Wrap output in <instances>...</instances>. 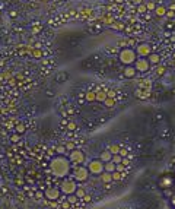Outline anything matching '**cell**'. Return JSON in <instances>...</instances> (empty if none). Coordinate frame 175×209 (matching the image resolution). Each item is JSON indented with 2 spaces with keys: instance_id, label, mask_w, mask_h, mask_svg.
Here are the masks:
<instances>
[{
  "instance_id": "12",
  "label": "cell",
  "mask_w": 175,
  "mask_h": 209,
  "mask_svg": "<svg viewBox=\"0 0 175 209\" xmlns=\"http://www.w3.org/2000/svg\"><path fill=\"white\" fill-rule=\"evenodd\" d=\"M111 158H112V154H111V152L107 149V151H104L102 154H101V157H99V161H102V162L105 164V162H110Z\"/></svg>"
},
{
  "instance_id": "18",
  "label": "cell",
  "mask_w": 175,
  "mask_h": 209,
  "mask_svg": "<svg viewBox=\"0 0 175 209\" xmlns=\"http://www.w3.org/2000/svg\"><path fill=\"white\" fill-rule=\"evenodd\" d=\"M120 149H121V148H120V145H117V143H111V145L108 146V151H110L112 155H117V154L120 152Z\"/></svg>"
},
{
  "instance_id": "20",
  "label": "cell",
  "mask_w": 175,
  "mask_h": 209,
  "mask_svg": "<svg viewBox=\"0 0 175 209\" xmlns=\"http://www.w3.org/2000/svg\"><path fill=\"white\" fill-rule=\"evenodd\" d=\"M171 183H172V180L169 177H163L159 184H161V187H168V186H171Z\"/></svg>"
},
{
  "instance_id": "22",
  "label": "cell",
  "mask_w": 175,
  "mask_h": 209,
  "mask_svg": "<svg viewBox=\"0 0 175 209\" xmlns=\"http://www.w3.org/2000/svg\"><path fill=\"white\" fill-rule=\"evenodd\" d=\"M75 196L77 199H82V198H85V196H86V193H85V190H83V189H76Z\"/></svg>"
},
{
  "instance_id": "3",
  "label": "cell",
  "mask_w": 175,
  "mask_h": 209,
  "mask_svg": "<svg viewBox=\"0 0 175 209\" xmlns=\"http://www.w3.org/2000/svg\"><path fill=\"white\" fill-rule=\"evenodd\" d=\"M88 177H89V171H88L86 167L77 165V167L73 170V178H75L76 181H85V180H88Z\"/></svg>"
},
{
  "instance_id": "9",
  "label": "cell",
  "mask_w": 175,
  "mask_h": 209,
  "mask_svg": "<svg viewBox=\"0 0 175 209\" xmlns=\"http://www.w3.org/2000/svg\"><path fill=\"white\" fill-rule=\"evenodd\" d=\"M60 195H61V192H60V189H57V187H48L45 190V193H44V196H45L48 200H58V199H60Z\"/></svg>"
},
{
  "instance_id": "43",
  "label": "cell",
  "mask_w": 175,
  "mask_h": 209,
  "mask_svg": "<svg viewBox=\"0 0 175 209\" xmlns=\"http://www.w3.org/2000/svg\"><path fill=\"white\" fill-rule=\"evenodd\" d=\"M40 198H42V193H40V192H37V199H40Z\"/></svg>"
},
{
  "instance_id": "30",
  "label": "cell",
  "mask_w": 175,
  "mask_h": 209,
  "mask_svg": "<svg viewBox=\"0 0 175 209\" xmlns=\"http://www.w3.org/2000/svg\"><path fill=\"white\" fill-rule=\"evenodd\" d=\"M137 12H139V13H145V12H147V9H146V5L140 3V5L137 6Z\"/></svg>"
},
{
  "instance_id": "13",
  "label": "cell",
  "mask_w": 175,
  "mask_h": 209,
  "mask_svg": "<svg viewBox=\"0 0 175 209\" xmlns=\"http://www.w3.org/2000/svg\"><path fill=\"white\" fill-rule=\"evenodd\" d=\"M134 95L137 97V98H142V99H146V98H149V95H150V91H146V89H137L136 92H134Z\"/></svg>"
},
{
  "instance_id": "11",
  "label": "cell",
  "mask_w": 175,
  "mask_h": 209,
  "mask_svg": "<svg viewBox=\"0 0 175 209\" xmlns=\"http://www.w3.org/2000/svg\"><path fill=\"white\" fill-rule=\"evenodd\" d=\"M146 58H147V62H149L150 64H159V62H161L159 54H155V53H150Z\"/></svg>"
},
{
  "instance_id": "28",
  "label": "cell",
  "mask_w": 175,
  "mask_h": 209,
  "mask_svg": "<svg viewBox=\"0 0 175 209\" xmlns=\"http://www.w3.org/2000/svg\"><path fill=\"white\" fill-rule=\"evenodd\" d=\"M111 177H112V180H121V178H123V173H118V171H114V173L111 174Z\"/></svg>"
},
{
  "instance_id": "2",
  "label": "cell",
  "mask_w": 175,
  "mask_h": 209,
  "mask_svg": "<svg viewBox=\"0 0 175 209\" xmlns=\"http://www.w3.org/2000/svg\"><path fill=\"white\" fill-rule=\"evenodd\" d=\"M136 58H137V54L134 51V48H130V47H126L118 53V60L124 66H131L136 62Z\"/></svg>"
},
{
  "instance_id": "19",
  "label": "cell",
  "mask_w": 175,
  "mask_h": 209,
  "mask_svg": "<svg viewBox=\"0 0 175 209\" xmlns=\"http://www.w3.org/2000/svg\"><path fill=\"white\" fill-rule=\"evenodd\" d=\"M155 13H156V16H165L166 15V9L163 7V6H156L155 7Z\"/></svg>"
},
{
  "instance_id": "16",
  "label": "cell",
  "mask_w": 175,
  "mask_h": 209,
  "mask_svg": "<svg viewBox=\"0 0 175 209\" xmlns=\"http://www.w3.org/2000/svg\"><path fill=\"white\" fill-rule=\"evenodd\" d=\"M67 78H69V75L66 73V72H58L57 76H56V82H58V83H61V82L67 81Z\"/></svg>"
},
{
  "instance_id": "41",
  "label": "cell",
  "mask_w": 175,
  "mask_h": 209,
  "mask_svg": "<svg viewBox=\"0 0 175 209\" xmlns=\"http://www.w3.org/2000/svg\"><path fill=\"white\" fill-rule=\"evenodd\" d=\"M131 3H133V5H136V6H139L140 3H142V0H131Z\"/></svg>"
},
{
  "instance_id": "17",
  "label": "cell",
  "mask_w": 175,
  "mask_h": 209,
  "mask_svg": "<svg viewBox=\"0 0 175 209\" xmlns=\"http://www.w3.org/2000/svg\"><path fill=\"white\" fill-rule=\"evenodd\" d=\"M99 177H101L102 183H111V181H112V177H111V174H110V173H107V171L101 173V174H99Z\"/></svg>"
},
{
  "instance_id": "26",
  "label": "cell",
  "mask_w": 175,
  "mask_h": 209,
  "mask_svg": "<svg viewBox=\"0 0 175 209\" xmlns=\"http://www.w3.org/2000/svg\"><path fill=\"white\" fill-rule=\"evenodd\" d=\"M54 151L57 152L58 155H64V154L67 152V149H66V146H57V148H56Z\"/></svg>"
},
{
  "instance_id": "5",
  "label": "cell",
  "mask_w": 175,
  "mask_h": 209,
  "mask_svg": "<svg viewBox=\"0 0 175 209\" xmlns=\"http://www.w3.org/2000/svg\"><path fill=\"white\" fill-rule=\"evenodd\" d=\"M76 189H77V186H76V183L73 180H64L63 183H61V189H60V192L69 196V195H75Z\"/></svg>"
},
{
  "instance_id": "7",
  "label": "cell",
  "mask_w": 175,
  "mask_h": 209,
  "mask_svg": "<svg viewBox=\"0 0 175 209\" xmlns=\"http://www.w3.org/2000/svg\"><path fill=\"white\" fill-rule=\"evenodd\" d=\"M134 51L137 54V57H147L152 53V47L149 46V44H146V42H142L139 46H136V50H134Z\"/></svg>"
},
{
  "instance_id": "31",
  "label": "cell",
  "mask_w": 175,
  "mask_h": 209,
  "mask_svg": "<svg viewBox=\"0 0 175 209\" xmlns=\"http://www.w3.org/2000/svg\"><path fill=\"white\" fill-rule=\"evenodd\" d=\"M146 5V9L147 10H155V7H156V5L153 3V2H149V3H145Z\"/></svg>"
},
{
  "instance_id": "15",
  "label": "cell",
  "mask_w": 175,
  "mask_h": 209,
  "mask_svg": "<svg viewBox=\"0 0 175 209\" xmlns=\"http://www.w3.org/2000/svg\"><path fill=\"white\" fill-rule=\"evenodd\" d=\"M107 92H104V91H98V92H95V99L96 101H99V102H104L105 99H107Z\"/></svg>"
},
{
  "instance_id": "10",
  "label": "cell",
  "mask_w": 175,
  "mask_h": 209,
  "mask_svg": "<svg viewBox=\"0 0 175 209\" xmlns=\"http://www.w3.org/2000/svg\"><path fill=\"white\" fill-rule=\"evenodd\" d=\"M136 73H137V72H136V69H134L133 66H126V67L123 69V75L126 76L127 79L134 78V76H136Z\"/></svg>"
},
{
  "instance_id": "14",
  "label": "cell",
  "mask_w": 175,
  "mask_h": 209,
  "mask_svg": "<svg viewBox=\"0 0 175 209\" xmlns=\"http://www.w3.org/2000/svg\"><path fill=\"white\" fill-rule=\"evenodd\" d=\"M115 167H117V164H114L112 161H110V162H105L104 164V171H107V173L112 174V173L115 171Z\"/></svg>"
},
{
  "instance_id": "33",
  "label": "cell",
  "mask_w": 175,
  "mask_h": 209,
  "mask_svg": "<svg viewBox=\"0 0 175 209\" xmlns=\"http://www.w3.org/2000/svg\"><path fill=\"white\" fill-rule=\"evenodd\" d=\"M163 73H165V67L159 66V67H158V70H156V75H158V76H162Z\"/></svg>"
},
{
  "instance_id": "34",
  "label": "cell",
  "mask_w": 175,
  "mask_h": 209,
  "mask_svg": "<svg viewBox=\"0 0 175 209\" xmlns=\"http://www.w3.org/2000/svg\"><path fill=\"white\" fill-rule=\"evenodd\" d=\"M118 155H121L123 158H126V157H127V151H126V149H120V152H118Z\"/></svg>"
},
{
  "instance_id": "23",
  "label": "cell",
  "mask_w": 175,
  "mask_h": 209,
  "mask_svg": "<svg viewBox=\"0 0 175 209\" xmlns=\"http://www.w3.org/2000/svg\"><path fill=\"white\" fill-rule=\"evenodd\" d=\"M102 104H105V107H108V108H111V107H114V98H110V97H107V99H105Z\"/></svg>"
},
{
  "instance_id": "27",
  "label": "cell",
  "mask_w": 175,
  "mask_h": 209,
  "mask_svg": "<svg viewBox=\"0 0 175 209\" xmlns=\"http://www.w3.org/2000/svg\"><path fill=\"white\" fill-rule=\"evenodd\" d=\"M121 159H123V157L118 155V154H117V155H112V158H111V161L114 164H121Z\"/></svg>"
},
{
  "instance_id": "6",
  "label": "cell",
  "mask_w": 175,
  "mask_h": 209,
  "mask_svg": "<svg viewBox=\"0 0 175 209\" xmlns=\"http://www.w3.org/2000/svg\"><path fill=\"white\" fill-rule=\"evenodd\" d=\"M133 64H134L133 67L136 69V72H147L149 67H150V63L147 62L146 57H137Z\"/></svg>"
},
{
  "instance_id": "36",
  "label": "cell",
  "mask_w": 175,
  "mask_h": 209,
  "mask_svg": "<svg viewBox=\"0 0 175 209\" xmlns=\"http://www.w3.org/2000/svg\"><path fill=\"white\" fill-rule=\"evenodd\" d=\"M67 129H69V130H75V129H76V124H75V123H69Z\"/></svg>"
},
{
  "instance_id": "4",
  "label": "cell",
  "mask_w": 175,
  "mask_h": 209,
  "mask_svg": "<svg viewBox=\"0 0 175 209\" xmlns=\"http://www.w3.org/2000/svg\"><path fill=\"white\" fill-rule=\"evenodd\" d=\"M88 171L89 174H101L104 173V162L99 159H93L88 164Z\"/></svg>"
},
{
  "instance_id": "32",
  "label": "cell",
  "mask_w": 175,
  "mask_h": 209,
  "mask_svg": "<svg viewBox=\"0 0 175 209\" xmlns=\"http://www.w3.org/2000/svg\"><path fill=\"white\" fill-rule=\"evenodd\" d=\"M10 140H12V142H13V143H16V142H19V140H21V136H19V135H13V136H12V138H10Z\"/></svg>"
},
{
  "instance_id": "1",
  "label": "cell",
  "mask_w": 175,
  "mask_h": 209,
  "mask_svg": "<svg viewBox=\"0 0 175 209\" xmlns=\"http://www.w3.org/2000/svg\"><path fill=\"white\" fill-rule=\"evenodd\" d=\"M51 171H52V174L57 175V177L67 175L70 171V161L66 157H63V155L54 158L51 161Z\"/></svg>"
},
{
  "instance_id": "39",
  "label": "cell",
  "mask_w": 175,
  "mask_h": 209,
  "mask_svg": "<svg viewBox=\"0 0 175 209\" xmlns=\"http://www.w3.org/2000/svg\"><path fill=\"white\" fill-rule=\"evenodd\" d=\"M9 15H10V18H16V16H18V12L10 10V12H9Z\"/></svg>"
},
{
  "instance_id": "8",
  "label": "cell",
  "mask_w": 175,
  "mask_h": 209,
  "mask_svg": "<svg viewBox=\"0 0 175 209\" xmlns=\"http://www.w3.org/2000/svg\"><path fill=\"white\" fill-rule=\"evenodd\" d=\"M69 161H70V162H73V164H77V165H80V164H83V161H85V154H83L82 151L73 149V151L70 152Z\"/></svg>"
},
{
  "instance_id": "38",
  "label": "cell",
  "mask_w": 175,
  "mask_h": 209,
  "mask_svg": "<svg viewBox=\"0 0 175 209\" xmlns=\"http://www.w3.org/2000/svg\"><path fill=\"white\" fill-rule=\"evenodd\" d=\"M70 208V203L69 202H67V200H66V199H64V203H63V209H69Z\"/></svg>"
},
{
  "instance_id": "29",
  "label": "cell",
  "mask_w": 175,
  "mask_h": 209,
  "mask_svg": "<svg viewBox=\"0 0 175 209\" xmlns=\"http://www.w3.org/2000/svg\"><path fill=\"white\" fill-rule=\"evenodd\" d=\"M25 130H26V129H25V126H23V124H18V126H16V133L18 135L25 133Z\"/></svg>"
},
{
  "instance_id": "24",
  "label": "cell",
  "mask_w": 175,
  "mask_h": 209,
  "mask_svg": "<svg viewBox=\"0 0 175 209\" xmlns=\"http://www.w3.org/2000/svg\"><path fill=\"white\" fill-rule=\"evenodd\" d=\"M66 200H67V202H69L70 205H75L76 202H77V200H79V199L76 198L75 195H69V196H67V198H66Z\"/></svg>"
},
{
  "instance_id": "37",
  "label": "cell",
  "mask_w": 175,
  "mask_h": 209,
  "mask_svg": "<svg viewBox=\"0 0 175 209\" xmlns=\"http://www.w3.org/2000/svg\"><path fill=\"white\" fill-rule=\"evenodd\" d=\"M15 183H16L18 186H23V180H22V178H16V180H15Z\"/></svg>"
},
{
  "instance_id": "40",
  "label": "cell",
  "mask_w": 175,
  "mask_h": 209,
  "mask_svg": "<svg viewBox=\"0 0 175 209\" xmlns=\"http://www.w3.org/2000/svg\"><path fill=\"white\" fill-rule=\"evenodd\" d=\"M121 164H123V165H128V159H127V158H123Z\"/></svg>"
},
{
  "instance_id": "35",
  "label": "cell",
  "mask_w": 175,
  "mask_h": 209,
  "mask_svg": "<svg viewBox=\"0 0 175 209\" xmlns=\"http://www.w3.org/2000/svg\"><path fill=\"white\" fill-rule=\"evenodd\" d=\"M166 16H168V18H174L175 16V12L174 10H166Z\"/></svg>"
},
{
  "instance_id": "25",
  "label": "cell",
  "mask_w": 175,
  "mask_h": 209,
  "mask_svg": "<svg viewBox=\"0 0 175 209\" xmlns=\"http://www.w3.org/2000/svg\"><path fill=\"white\" fill-rule=\"evenodd\" d=\"M32 56H34L35 58H41L42 57V51H41L40 48H34V50H32Z\"/></svg>"
},
{
  "instance_id": "42",
  "label": "cell",
  "mask_w": 175,
  "mask_h": 209,
  "mask_svg": "<svg viewBox=\"0 0 175 209\" xmlns=\"http://www.w3.org/2000/svg\"><path fill=\"white\" fill-rule=\"evenodd\" d=\"M66 149H72V151H73V143H69V145H67V148H66Z\"/></svg>"
},
{
  "instance_id": "21",
  "label": "cell",
  "mask_w": 175,
  "mask_h": 209,
  "mask_svg": "<svg viewBox=\"0 0 175 209\" xmlns=\"http://www.w3.org/2000/svg\"><path fill=\"white\" fill-rule=\"evenodd\" d=\"M85 99H86L88 102H93V101H96V99H95V92H92V91L86 92V95H85Z\"/></svg>"
},
{
  "instance_id": "45",
  "label": "cell",
  "mask_w": 175,
  "mask_h": 209,
  "mask_svg": "<svg viewBox=\"0 0 175 209\" xmlns=\"http://www.w3.org/2000/svg\"><path fill=\"white\" fill-rule=\"evenodd\" d=\"M121 2H123V0H117V3H121Z\"/></svg>"
},
{
  "instance_id": "44",
  "label": "cell",
  "mask_w": 175,
  "mask_h": 209,
  "mask_svg": "<svg viewBox=\"0 0 175 209\" xmlns=\"http://www.w3.org/2000/svg\"><path fill=\"white\" fill-rule=\"evenodd\" d=\"M171 203H172V205L175 206V196H172V199H171Z\"/></svg>"
}]
</instances>
